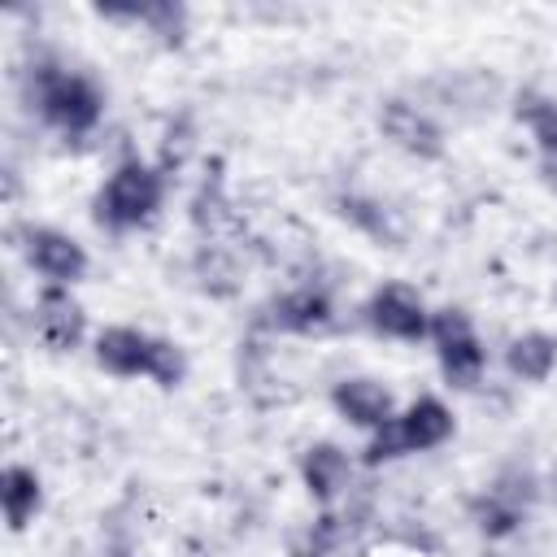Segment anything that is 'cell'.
Here are the masks:
<instances>
[{
  "label": "cell",
  "mask_w": 557,
  "mask_h": 557,
  "mask_svg": "<svg viewBox=\"0 0 557 557\" xmlns=\"http://www.w3.org/2000/svg\"><path fill=\"white\" fill-rule=\"evenodd\" d=\"M22 96L35 109V117L61 139H91L109 104L104 87L87 70H74L52 52H39L22 70Z\"/></svg>",
  "instance_id": "6da1fadb"
},
{
  "label": "cell",
  "mask_w": 557,
  "mask_h": 557,
  "mask_svg": "<svg viewBox=\"0 0 557 557\" xmlns=\"http://www.w3.org/2000/svg\"><path fill=\"white\" fill-rule=\"evenodd\" d=\"M91 361L113 379H126V383L131 379H148L161 392L183 387L187 374H191L187 348L178 339L157 335L148 326H135V322H104L91 335Z\"/></svg>",
  "instance_id": "7a4b0ae2"
},
{
  "label": "cell",
  "mask_w": 557,
  "mask_h": 557,
  "mask_svg": "<svg viewBox=\"0 0 557 557\" xmlns=\"http://www.w3.org/2000/svg\"><path fill=\"white\" fill-rule=\"evenodd\" d=\"M165 196H170V178L161 174V165L139 152H126L100 178V187L91 196V222L109 235L148 231L161 218Z\"/></svg>",
  "instance_id": "3957f363"
},
{
  "label": "cell",
  "mask_w": 557,
  "mask_h": 557,
  "mask_svg": "<svg viewBox=\"0 0 557 557\" xmlns=\"http://www.w3.org/2000/svg\"><path fill=\"white\" fill-rule=\"evenodd\" d=\"M440 379L453 392H474L487 379V339L474 326V313L466 305H435L431 309V335H426Z\"/></svg>",
  "instance_id": "277c9868"
},
{
  "label": "cell",
  "mask_w": 557,
  "mask_h": 557,
  "mask_svg": "<svg viewBox=\"0 0 557 557\" xmlns=\"http://www.w3.org/2000/svg\"><path fill=\"white\" fill-rule=\"evenodd\" d=\"M339 322V305H335V292L322 283V278H296L292 287L274 292L265 305H261V318L257 326L265 335H287V339H322L331 335Z\"/></svg>",
  "instance_id": "5b68a950"
},
{
  "label": "cell",
  "mask_w": 557,
  "mask_h": 557,
  "mask_svg": "<svg viewBox=\"0 0 557 557\" xmlns=\"http://www.w3.org/2000/svg\"><path fill=\"white\" fill-rule=\"evenodd\" d=\"M361 326L392 344H426L431 335V305L405 278H383L361 300Z\"/></svg>",
  "instance_id": "8992f818"
},
{
  "label": "cell",
  "mask_w": 557,
  "mask_h": 557,
  "mask_svg": "<svg viewBox=\"0 0 557 557\" xmlns=\"http://www.w3.org/2000/svg\"><path fill=\"white\" fill-rule=\"evenodd\" d=\"M17 252L26 270L39 278V287H78L91 270L87 244L52 222H26L17 231Z\"/></svg>",
  "instance_id": "52a82bcc"
},
{
  "label": "cell",
  "mask_w": 557,
  "mask_h": 557,
  "mask_svg": "<svg viewBox=\"0 0 557 557\" xmlns=\"http://www.w3.org/2000/svg\"><path fill=\"white\" fill-rule=\"evenodd\" d=\"M374 126H379V135H383L400 157H409V161H418V165H435V161L448 157V135H444L435 109L422 104V100L387 96V100L379 104V113H374Z\"/></svg>",
  "instance_id": "ba28073f"
},
{
  "label": "cell",
  "mask_w": 557,
  "mask_h": 557,
  "mask_svg": "<svg viewBox=\"0 0 557 557\" xmlns=\"http://www.w3.org/2000/svg\"><path fill=\"white\" fill-rule=\"evenodd\" d=\"M357 453H348L335 440H313L296 457L300 487L318 509H335L339 500H348V492L357 487Z\"/></svg>",
  "instance_id": "9c48e42d"
},
{
  "label": "cell",
  "mask_w": 557,
  "mask_h": 557,
  "mask_svg": "<svg viewBox=\"0 0 557 557\" xmlns=\"http://www.w3.org/2000/svg\"><path fill=\"white\" fill-rule=\"evenodd\" d=\"M30 331L48 352H78L96 335L74 287H39L30 300Z\"/></svg>",
  "instance_id": "30bf717a"
},
{
  "label": "cell",
  "mask_w": 557,
  "mask_h": 557,
  "mask_svg": "<svg viewBox=\"0 0 557 557\" xmlns=\"http://www.w3.org/2000/svg\"><path fill=\"white\" fill-rule=\"evenodd\" d=\"M326 400H331L335 418L348 422V426L361 431V435L387 426V422L400 413V400H396L392 383H383V379H374V374H344V379H335L331 392H326Z\"/></svg>",
  "instance_id": "8fae6325"
},
{
  "label": "cell",
  "mask_w": 557,
  "mask_h": 557,
  "mask_svg": "<svg viewBox=\"0 0 557 557\" xmlns=\"http://www.w3.org/2000/svg\"><path fill=\"white\" fill-rule=\"evenodd\" d=\"M187 222L200 239H231L239 235L244 218H239V205L226 187V174H222V161H205V174L196 178L191 196H187Z\"/></svg>",
  "instance_id": "7c38bea8"
},
{
  "label": "cell",
  "mask_w": 557,
  "mask_h": 557,
  "mask_svg": "<svg viewBox=\"0 0 557 557\" xmlns=\"http://www.w3.org/2000/svg\"><path fill=\"white\" fill-rule=\"evenodd\" d=\"M400 444H405V457H418V453H435L444 448L453 435H457V413L444 396L435 392H418L400 405V413L392 418Z\"/></svg>",
  "instance_id": "4fadbf2b"
},
{
  "label": "cell",
  "mask_w": 557,
  "mask_h": 557,
  "mask_svg": "<svg viewBox=\"0 0 557 557\" xmlns=\"http://www.w3.org/2000/svg\"><path fill=\"white\" fill-rule=\"evenodd\" d=\"M96 17L117 22V26H135L148 39H157L161 48H183L187 44V9L174 0H131V4H96Z\"/></svg>",
  "instance_id": "5bb4252c"
},
{
  "label": "cell",
  "mask_w": 557,
  "mask_h": 557,
  "mask_svg": "<svg viewBox=\"0 0 557 557\" xmlns=\"http://www.w3.org/2000/svg\"><path fill=\"white\" fill-rule=\"evenodd\" d=\"M187 274L196 283V292L209 300H235L244 292V261L231 239H200L191 248Z\"/></svg>",
  "instance_id": "9a60e30c"
},
{
  "label": "cell",
  "mask_w": 557,
  "mask_h": 557,
  "mask_svg": "<svg viewBox=\"0 0 557 557\" xmlns=\"http://www.w3.org/2000/svg\"><path fill=\"white\" fill-rule=\"evenodd\" d=\"M331 209H335V218H339L348 231H357L361 239H370V244H379V248H400V222H396V209H392L383 196L348 187V191H339V196L331 200Z\"/></svg>",
  "instance_id": "2e32d148"
},
{
  "label": "cell",
  "mask_w": 557,
  "mask_h": 557,
  "mask_svg": "<svg viewBox=\"0 0 557 557\" xmlns=\"http://www.w3.org/2000/svg\"><path fill=\"white\" fill-rule=\"evenodd\" d=\"M500 366L513 383H531V387L548 383L557 374V335L544 326H527V331L509 335L500 348Z\"/></svg>",
  "instance_id": "e0dca14e"
},
{
  "label": "cell",
  "mask_w": 557,
  "mask_h": 557,
  "mask_svg": "<svg viewBox=\"0 0 557 557\" xmlns=\"http://www.w3.org/2000/svg\"><path fill=\"white\" fill-rule=\"evenodd\" d=\"M357 518L348 509H318L309 522H300L287 535V557H344L352 535H357Z\"/></svg>",
  "instance_id": "ac0fdd59"
},
{
  "label": "cell",
  "mask_w": 557,
  "mask_h": 557,
  "mask_svg": "<svg viewBox=\"0 0 557 557\" xmlns=\"http://www.w3.org/2000/svg\"><path fill=\"white\" fill-rule=\"evenodd\" d=\"M44 500H48V487L30 461H9L0 470V505H4L9 531H26L44 513Z\"/></svg>",
  "instance_id": "d6986e66"
},
{
  "label": "cell",
  "mask_w": 557,
  "mask_h": 557,
  "mask_svg": "<svg viewBox=\"0 0 557 557\" xmlns=\"http://www.w3.org/2000/svg\"><path fill=\"white\" fill-rule=\"evenodd\" d=\"M513 117L531 135L535 165H557V96L535 91V87H522L513 96Z\"/></svg>",
  "instance_id": "ffe728a7"
},
{
  "label": "cell",
  "mask_w": 557,
  "mask_h": 557,
  "mask_svg": "<svg viewBox=\"0 0 557 557\" xmlns=\"http://www.w3.org/2000/svg\"><path fill=\"white\" fill-rule=\"evenodd\" d=\"M431 87L440 91L435 104H444V109H453V113H492L496 100L505 96L500 78L487 74V70H457V74H448V78H435Z\"/></svg>",
  "instance_id": "44dd1931"
},
{
  "label": "cell",
  "mask_w": 557,
  "mask_h": 557,
  "mask_svg": "<svg viewBox=\"0 0 557 557\" xmlns=\"http://www.w3.org/2000/svg\"><path fill=\"white\" fill-rule=\"evenodd\" d=\"M466 513H470L474 531H479L483 540H492V544L513 540V535L527 527V518H531V509H522V505L496 496L492 487H479V492L470 496V509H466Z\"/></svg>",
  "instance_id": "7402d4cb"
},
{
  "label": "cell",
  "mask_w": 557,
  "mask_h": 557,
  "mask_svg": "<svg viewBox=\"0 0 557 557\" xmlns=\"http://www.w3.org/2000/svg\"><path fill=\"white\" fill-rule=\"evenodd\" d=\"M196 152H200L196 117H191L187 109L170 113L165 126H161V139H157V165H161V174H165V178H170V174H183Z\"/></svg>",
  "instance_id": "603a6c76"
},
{
  "label": "cell",
  "mask_w": 557,
  "mask_h": 557,
  "mask_svg": "<svg viewBox=\"0 0 557 557\" xmlns=\"http://www.w3.org/2000/svg\"><path fill=\"white\" fill-rule=\"evenodd\" d=\"M540 483H544V500H553V505H557V461L540 474Z\"/></svg>",
  "instance_id": "cb8c5ba5"
}]
</instances>
